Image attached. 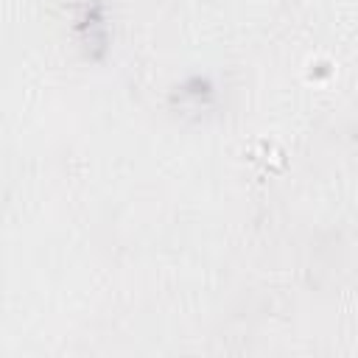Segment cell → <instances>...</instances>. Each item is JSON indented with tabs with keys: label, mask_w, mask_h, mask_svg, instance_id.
Here are the masks:
<instances>
[{
	"label": "cell",
	"mask_w": 358,
	"mask_h": 358,
	"mask_svg": "<svg viewBox=\"0 0 358 358\" xmlns=\"http://www.w3.org/2000/svg\"><path fill=\"white\" fill-rule=\"evenodd\" d=\"M78 31H81V42L87 56L101 59L106 50V22H103V8L98 0L84 3V11L78 17Z\"/></svg>",
	"instance_id": "6da1fadb"
}]
</instances>
